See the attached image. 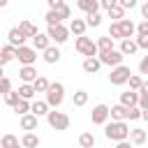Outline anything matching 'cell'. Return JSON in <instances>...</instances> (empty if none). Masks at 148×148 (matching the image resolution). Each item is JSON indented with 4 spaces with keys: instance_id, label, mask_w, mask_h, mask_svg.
I'll return each mask as SVG.
<instances>
[{
    "instance_id": "obj_30",
    "label": "cell",
    "mask_w": 148,
    "mask_h": 148,
    "mask_svg": "<svg viewBox=\"0 0 148 148\" xmlns=\"http://www.w3.org/2000/svg\"><path fill=\"white\" fill-rule=\"evenodd\" d=\"M86 23H88L90 28H99V25H102V14H99V12H90V14H86Z\"/></svg>"
},
{
    "instance_id": "obj_10",
    "label": "cell",
    "mask_w": 148,
    "mask_h": 148,
    "mask_svg": "<svg viewBox=\"0 0 148 148\" xmlns=\"http://www.w3.org/2000/svg\"><path fill=\"white\" fill-rule=\"evenodd\" d=\"M18 76H21V81H23V83H32L39 74H37V69H35L32 65H23V67L18 69Z\"/></svg>"
},
{
    "instance_id": "obj_4",
    "label": "cell",
    "mask_w": 148,
    "mask_h": 148,
    "mask_svg": "<svg viewBox=\"0 0 148 148\" xmlns=\"http://www.w3.org/2000/svg\"><path fill=\"white\" fill-rule=\"evenodd\" d=\"M46 120H49V125H51L53 130H60V132L69 127V116L62 113V111H49V113H46Z\"/></svg>"
},
{
    "instance_id": "obj_49",
    "label": "cell",
    "mask_w": 148,
    "mask_h": 148,
    "mask_svg": "<svg viewBox=\"0 0 148 148\" xmlns=\"http://www.w3.org/2000/svg\"><path fill=\"white\" fill-rule=\"evenodd\" d=\"M7 62H9V58H7V56H5V53H2V51H0V67H5V65H7Z\"/></svg>"
},
{
    "instance_id": "obj_40",
    "label": "cell",
    "mask_w": 148,
    "mask_h": 148,
    "mask_svg": "<svg viewBox=\"0 0 148 148\" xmlns=\"http://www.w3.org/2000/svg\"><path fill=\"white\" fill-rule=\"evenodd\" d=\"M16 49H18V46H14V44H5L0 51H2V53H5L9 60H14V58H16Z\"/></svg>"
},
{
    "instance_id": "obj_19",
    "label": "cell",
    "mask_w": 148,
    "mask_h": 148,
    "mask_svg": "<svg viewBox=\"0 0 148 148\" xmlns=\"http://www.w3.org/2000/svg\"><path fill=\"white\" fill-rule=\"evenodd\" d=\"M7 37H9V44H14V46H23V44H25V39H28L18 28H12Z\"/></svg>"
},
{
    "instance_id": "obj_14",
    "label": "cell",
    "mask_w": 148,
    "mask_h": 148,
    "mask_svg": "<svg viewBox=\"0 0 148 148\" xmlns=\"http://www.w3.org/2000/svg\"><path fill=\"white\" fill-rule=\"evenodd\" d=\"M99 67H102V62H99V58H97V56H92V58H86V60H83V72H86V74H97V72H99Z\"/></svg>"
},
{
    "instance_id": "obj_9",
    "label": "cell",
    "mask_w": 148,
    "mask_h": 148,
    "mask_svg": "<svg viewBox=\"0 0 148 148\" xmlns=\"http://www.w3.org/2000/svg\"><path fill=\"white\" fill-rule=\"evenodd\" d=\"M109 111H111V109H109L106 104H97V106H92V113H90L92 123H95V125H106V120L111 118Z\"/></svg>"
},
{
    "instance_id": "obj_48",
    "label": "cell",
    "mask_w": 148,
    "mask_h": 148,
    "mask_svg": "<svg viewBox=\"0 0 148 148\" xmlns=\"http://www.w3.org/2000/svg\"><path fill=\"white\" fill-rule=\"evenodd\" d=\"M46 2H49V9H56V7L65 5V0H46Z\"/></svg>"
},
{
    "instance_id": "obj_45",
    "label": "cell",
    "mask_w": 148,
    "mask_h": 148,
    "mask_svg": "<svg viewBox=\"0 0 148 148\" xmlns=\"http://www.w3.org/2000/svg\"><path fill=\"white\" fill-rule=\"evenodd\" d=\"M139 72H141V74H148V56L141 58V62H139Z\"/></svg>"
},
{
    "instance_id": "obj_13",
    "label": "cell",
    "mask_w": 148,
    "mask_h": 148,
    "mask_svg": "<svg viewBox=\"0 0 148 148\" xmlns=\"http://www.w3.org/2000/svg\"><path fill=\"white\" fill-rule=\"evenodd\" d=\"M123 56H134L136 51H139V46H136V42L132 39V37H127V39H120V49H118Z\"/></svg>"
},
{
    "instance_id": "obj_7",
    "label": "cell",
    "mask_w": 148,
    "mask_h": 148,
    "mask_svg": "<svg viewBox=\"0 0 148 148\" xmlns=\"http://www.w3.org/2000/svg\"><path fill=\"white\" fill-rule=\"evenodd\" d=\"M46 35L51 37V42H56V44H65L67 37H69V28H65L62 23H58V25H49Z\"/></svg>"
},
{
    "instance_id": "obj_51",
    "label": "cell",
    "mask_w": 148,
    "mask_h": 148,
    "mask_svg": "<svg viewBox=\"0 0 148 148\" xmlns=\"http://www.w3.org/2000/svg\"><path fill=\"white\" fill-rule=\"evenodd\" d=\"M116 148H132V146H130V143H127V139H125V141H118V143H116Z\"/></svg>"
},
{
    "instance_id": "obj_32",
    "label": "cell",
    "mask_w": 148,
    "mask_h": 148,
    "mask_svg": "<svg viewBox=\"0 0 148 148\" xmlns=\"http://www.w3.org/2000/svg\"><path fill=\"white\" fill-rule=\"evenodd\" d=\"M106 12H109V18H113V21H123V18H125V9H123L120 5H116V7L106 9Z\"/></svg>"
},
{
    "instance_id": "obj_39",
    "label": "cell",
    "mask_w": 148,
    "mask_h": 148,
    "mask_svg": "<svg viewBox=\"0 0 148 148\" xmlns=\"http://www.w3.org/2000/svg\"><path fill=\"white\" fill-rule=\"evenodd\" d=\"M141 111H143V109H141L139 104H136V106H130V109H127V120H139V118H141Z\"/></svg>"
},
{
    "instance_id": "obj_47",
    "label": "cell",
    "mask_w": 148,
    "mask_h": 148,
    "mask_svg": "<svg viewBox=\"0 0 148 148\" xmlns=\"http://www.w3.org/2000/svg\"><path fill=\"white\" fill-rule=\"evenodd\" d=\"M116 5H118V0H99V7H104V9H111Z\"/></svg>"
},
{
    "instance_id": "obj_24",
    "label": "cell",
    "mask_w": 148,
    "mask_h": 148,
    "mask_svg": "<svg viewBox=\"0 0 148 148\" xmlns=\"http://www.w3.org/2000/svg\"><path fill=\"white\" fill-rule=\"evenodd\" d=\"M18 30H21L25 37H35V35L39 32V30H37V25H35L32 21H21V23H18Z\"/></svg>"
},
{
    "instance_id": "obj_43",
    "label": "cell",
    "mask_w": 148,
    "mask_h": 148,
    "mask_svg": "<svg viewBox=\"0 0 148 148\" xmlns=\"http://www.w3.org/2000/svg\"><path fill=\"white\" fill-rule=\"evenodd\" d=\"M136 35H148V18H143V21L136 25Z\"/></svg>"
},
{
    "instance_id": "obj_44",
    "label": "cell",
    "mask_w": 148,
    "mask_h": 148,
    "mask_svg": "<svg viewBox=\"0 0 148 148\" xmlns=\"http://www.w3.org/2000/svg\"><path fill=\"white\" fill-rule=\"evenodd\" d=\"M118 5H120L123 9H134V7H136V0H118Z\"/></svg>"
},
{
    "instance_id": "obj_1",
    "label": "cell",
    "mask_w": 148,
    "mask_h": 148,
    "mask_svg": "<svg viewBox=\"0 0 148 148\" xmlns=\"http://www.w3.org/2000/svg\"><path fill=\"white\" fill-rule=\"evenodd\" d=\"M104 134H106V139H111V141H125V139L130 136V125H127L125 120H111V123H106Z\"/></svg>"
},
{
    "instance_id": "obj_16",
    "label": "cell",
    "mask_w": 148,
    "mask_h": 148,
    "mask_svg": "<svg viewBox=\"0 0 148 148\" xmlns=\"http://www.w3.org/2000/svg\"><path fill=\"white\" fill-rule=\"evenodd\" d=\"M130 139H132V143H134V146H141V143H146V141H148V134H146V130L134 127V130H130Z\"/></svg>"
},
{
    "instance_id": "obj_25",
    "label": "cell",
    "mask_w": 148,
    "mask_h": 148,
    "mask_svg": "<svg viewBox=\"0 0 148 148\" xmlns=\"http://www.w3.org/2000/svg\"><path fill=\"white\" fill-rule=\"evenodd\" d=\"M120 23V30H123V39H127V37H132L134 32H136V25L130 21V18H123V21H118Z\"/></svg>"
},
{
    "instance_id": "obj_17",
    "label": "cell",
    "mask_w": 148,
    "mask_h": 148,
    "mask_svg": "<svg viewBox=\"0 0 148 148\" xmlns=\"http://www.w3.org/2000/svg\"><path fill=\"white\" fill-rule=\"evenodd\" d=\"M76 7L86 14L90 12H99V0H76Z\"/></svg>"
},
{
    "instance_id": "obj_23",
    "label": "cell",
    "mask_w": 148,
    "mask_h": 148,
    "mask_svg": "<svg viewBox=\"0 0 148 148\" xmlns=\"http://www.w3.org/2000/svg\"><path fill=\"white\" fill-rule=\"evenodd\" d=\"M109 116H111V120H127V106L116 104V106H111Z\"/></svg>"
},
{
    "instance_id": "obj_12",
    "label": "cell",
    "mask_w": 148,
    "mask_h": 148,
    "mask_svg": "<svg viewBox=\"0 0 148 148\" xmlns=\"http://www.w3.org/2000/svg\"><path fill=\"white\" fill-rule=\"evenodd\" d=\"M32 46H35L37 51H44V49L51 46V37H49L46 32H37V35L32 37Z\"/></svg>"
},
{
    "instance_id": "obj_53",
    "label": "cell",
    "mask_w": 148,
    "mask_h": 148,
    "mask_svg": "<svg viewBox=\"0 0 148 148\" xmlns=\"http://www.w3.org/2000/svg\"><path fill=\"white\" fill-rule=\"evenodd\" d=\"M9 5V0H0V7H7Z\"/></svg>"
},
{
    "instance_id": "obj_26",
    "label": "cell",
    "mask_w": 148,
    "mask_h": 148,
    "mask_svg": "<svg viewBox=\"0 0 148 148\" xmlns=\"http://www.w3.org/2000/svg\"><path fill=\"white\" fill-rule=\"evenodd\" d=\"M44 18H46V23H49V25H58V23H62V21H65V18L60 16V12H58V9H49Z\"/></svg>"
},
{
    "instance_id": "obj_15",
    "label": "cell",
    "mask_w": 148,
    "mask_h": 148,
    "mask_svg": "<svg viewBox=\"0 0 148 148\" xmlns=\"http://www.w3.org/2000/svg\"><path fill=\"white\" fill-rule=\"evenodd\" d=\"M21 130H25V132L37 130V116L35 113H23L21 116Z\"/></svg>"
},
{
    "instance_id": "obj_33",
    "label": "cell",
    "mask_w": 148,
    "mask_h": 148,
    "mask_svg": "<svg viewBox=\"0 0 148 148\" xmlns=\"http://www.w3.org/2000/svg\"><path fill=\"white\" fill-rule=\"evenodd\" d=\"M97 49H99V51H111V49H113V39H111L109 35L99 37V39H97Z\"/></svg>"
},
{
    "instance_id": "obj_21",
    "label": "cell",
    "mask_w": 148,
    "mask_h": 148,
    "mask_svg": "<svg viewBox=\"0 0 148 148\" xmlns=\"http://www.w3.org/2000/svg\"><path fill=\"white\" fill-rule=\"evenodd\" d=\"M58 60H60V51H58V46H49V49H44V62L56 65Z\"/></svg>"
},
{
    "instance_id": "obj_20",
    "label": "cell",
    "mask_w": 148,
    "mask_h": 148,
    "mask_svg": "<svg viewBox=\"0 0 148 148\" xmlns=\"http://www.w3.org/2000/svg\"><path fill=\"white\" fill-rule=\"evenodd\" d=\"M21 146H23V148H37V146H39V136H37L35 132H25V134L21 136Z\"/></svg>"
},
{
    "instance_id": "obj_42",
    "label": "cell",
    "mask_w": 148,
    "mask_h": 148,
    "mask_svg": "<svg viewBox=\"0 0 148 148\" xmlns=\"http://www.w3.org/2000/svg\"><path fill=\"white\" fill-rule=\"evenodd\" d=\"M136 46L139 49H148V35H136Z\"/></svg>"
},
{
    "instance_id": "obj_18",
    "label": "cell",
    "mask_w": 148,
    "mask_h": 148,
    "mask_svg": "<svg viewBox=\"0 0 148 148\" xmlns=\"http://www.w3.org/2000/svg\"><path fill=\"white\" fill-rule=\"evenodd\" d=\"M86 28H88V23H86L83 18H72V21H69V32H74L76 37H81V35L86 32Z\"/></svg>"
},
{
    "instance_id": "obj_56",
    "label": "cell",
    "mask_w": 148,
    "mask_h": 148,
    "mask_svg": "<svg viewBox=\"0 0 148 148\" xmlns=\"http://www.w3.org/2000/svg\"><path fill=\"white\" fill-rule=\"evenodd\" d=\"M146 134H148V130H146Z\"/></svg>"
},
{
    "instance_id": "obj_22",
    "label": "cell",
    "mask_w": 148,
    "mask_h": 148,
    "mask_svg": "<svg viewBox=\"0 0 148 148\" xmlns=\"http://www.w3.org/2000/svg\"><path fill=\"white\" fill-rule=\"evenodd\" d=\"M49 109H51V106H49V102H39V99H37V102H32V104H30V113H35L37 118H39V116H46V113H49Z\"/></svg>"
},
{
    "instance_id": "obj_36",
    "label": "cell",
    "mask_w": 148,
    "mask_h": 148,
    "mask_svg": "<svg viewBox=\"0 0 148 148\" xmlns=\"http://www.w3.org/2000/svg\"><path fill=\"white\" fill-rule=\"evenodd\" d=\"M88 104V92L86 90H76L74 92V106H86Z\"/></svg>"
},
{
    "instance_id": "obj_35",
    "label": "cell",
    "mask_w": 148,
    "mask_h": 148,
    "mask_svg": "<svg viewBox=\"0 0 148 148\" xmlns=\"http://www.w3.org/2000/svg\"><path fill=\"white\" fill-rule=\"evenodd\" d=\"M109 37H111V39H123V30H120V23H118V21H113V23L109 25Z\"/></svg>"
},
{
    "instance_id": "obj_38",
    "label": "cell",
    "mask_w": 148,
    "mask_h": 148,
    "mask_svg": "<svg viewBox=\"0 0 148 148\" xmlns=\"http://www.w3.org/2000/svg\"><path fill=\"white\" fill-rule=\"evenodd\" d=\"M21 99V95H18V90H9L7 95H5V102H7V106H14L16 102Z\"/></svg>"
},
{
    "instance_id": "obj_5",
    "label": "cell",
    "mask_w": 148,
    "mask_h": 148,
    "mask_svg": "<svg viewBox=\"0 0 148 148\" xmlns=\"http://www.w3.org/2000/svg\"><path fill=\"white\" fill-rule=\"evenodd\" d=\"M130 76H132V72H130L127 65H116V67L111 69V74H109V79H111L113 86H123V83H127Z\"/></svg>"
},
{
    "instance_id": "obj_41",
    "label": "cell",
    "mask_w": 148,
    "mask_h": 148,
    "mask_svg": "<svg viewBox=\"0 0 148 148\" xmlns=\"http://www.w3.org/2000/svg\"><path fill=\"white\" fill-rule=\"evenodd\" d=\"M9 90H12V81H9L7 76H2V79H0V95H7Z\"/></svg>"
},
{
    "instance_id": "obj_54",
    "label": "cell",
    "mask_w": 148,
    "mask_h": 148,
    "mask_svg": "<svg viewBox=\"0 0 148 148\" xmlns=\"http://www.w3.org/2000/svg\"><path fill=\"white\" fill-rule=\"evenodd\" d=\"M2 76H5V74H2V67H0V79H2Z\"/></svg>"
},
{
    "instance_id": "obj_11",
    "label": "cell",
    "mask_w": 148,
    "mask_h": 148,
    "mask_svg": "<svg viewBox=\"0 0 148 148\" xmlns=\"http://www.w3.org/2000/svg\"><path fill=\"white\" fill-rule=\"evenodd\" d=\"M120 104L123 106H136L139 104V90H127V92H120Z\"/></svg>"
},
{
    "instance_id": "obj_46",
    "label": "cell",
    "mask_w": 148,
    "mask_h": 148,
    "mask_svg": "<svg viewBox=\"0 0 148 148\" xmlns=\"http://www.w3.org/2000/svg\"><path fill=\"white\" fill-rule=\"evenodd\" d=\"M56 9H58V12H60V16H62V18H69V14H72V12H69V7H67V5H60V7H56Z\"/></svg>"
},
{
    "instance_id": "obj_50",
    "label": "cell",
    "mask_w": 148,
    "mask_h": 148,
    "mask_svg": "<svg viewBox=\"0 0 148 148\" xmlns=\"http://www.w3.org/2000/svg\"><path fill=\"white\" fill-rule=\"evenodd\" d=\"M141 16H143V18H148V2H143V5H141Z\"/></svg>"
},
{
    "instance_id": "obj_6",
    "label": "cell",
    "mask_w": 148,
    "mask_h": 148,
    "mask_svg": "<svg viewBox=\"0 0 148 148\" xmlns=\"http://www.w3.org/2000/svg\"><path fill=\"white\" fill-rule=\"evenodd\" d=\"M97 58H99V62L102 65H109V67H116V65H123V53L120 51H116V49H111V51H99L97 53Z\"/></svg>"
},
{
    "instance_id": "obj_8",
    "label": "cell",
    "mask_w": 148,
    "mask_h": 148,
    "mask_svg": "<svg viewBox=\"0 0 148 148\" xmlns=\"http://www.w3.org/2000/svg\"><path fill=\"white\" fill-rule=\"evenodd\" d=\"M16 58H18V62L21 65H32L35 60H37V49L35 46H18L16 49Z\"/></svg>"
},
{
    "instance_id": "obj_55",
    "label": "cell",
    "mask_w": 148,
    "mask_h": 148,
    "mask_svg": "<svg viewBox=\"0 0 148 148\" xmlns=\"http://www.w3.org/2000/svg\"><path fill=\"white\" fill-rule=\"evenodd\" d=\"M12 148H21V143H18V146H12Z\"/></svg>"
},
{
    "instance_id": "obj_31",
    "label": "cell",
    "mask_w": 148,
    "mask_h": 148,
    "mask_svg": "<svg viewBox=\"0 0 148 148\" xmlns=\"http://www.w3.org/2000/svg\"><path fill=\"white\" fill-rule=\"evenodd\" d=\"M32 86H35V90H37V92H46V90H49V86H51V81H49L46 76H37V79L32 81Z\"/></svg>"
},
{
    "instance_id": "obj_27",
    "label": "cell",
    "mask_w": 148,
    "mask_h": 148,
    "mask_svg": "<svg viewBox=\"0 0 148 148\" xmlns=\"http://www.w3.org/2000/svg\"><path fill=\"white\" fill-rule=\"evenodd\" d=\"M35 92H37V90H35V86H32V83H21V88H18V95H21L23 99H32V97H35Z\"/></svg>"
},
{
    "instance_id": "obj_52",
    "label": "cell",
    "mask_w": 148,
    "mask_h": 148,
    "mask_svg": "<svg viewBox=\"0 0 148 148\" xmlns=\"http://www.w3.org/2000/svg\"><path fill=\"white\" fill-rule=\"evenodd\" d=\"M141 118H143V120L148 123V109H143V111H141Z\"/></svg>"
},
{
    "instance_id": "obj_2",
    "label": "cell",
    "mask_w": 148,
    "mask_h": 148,
    "mask_svg": "<svg viewBox=\"0 0 148 148\" xmlns=\"http://www.w3.org/2000/svg\"><path fill=\"white\" fill-rule=\"evenodd\" d=\"M62 99H65V86H62L60 81L51 83L49 90H46V102H49V106H51V109H58V106L62 104Z\"/></svg>"
},
{
    "instance_id": "obj_34",
    "label": "cell",
    "mask_w": 148,
    "mask_h": 148,
    "mask_svg": "<svg viewBox=\"0 0 148 148\" xmlns=\"http://www.w3.org/2000/svg\"><path fill=\"white\" fill-rule=\"evenodd\" d=\"M21 141H18V136H14V134H5L2 139H0V146L2 148H12V146H18Z\"/></svg>"
},
{
    "instance_id": "obj_28",
    "label": "cell",
    "mask_w": 148,
    "mask_h": 148,
    "mask_svg": "<svg viewBox=\"0 0 148 148\" xmlns=\"http://www.w3.org/2000/svg\"><path fill=\"white\" fill-rule=\"evenodd\" d=\"M30 104H32L30 99H23V97H21V99H18V102H16L12 109H14L18 116H23V113H30Z\"/></svg>"
},
{
    "instance_id": "obj_37",
    "label": "cell",
    "mask_w": 148,
    "mask_h": 148,
    "mask_svg": "<svg viewBox=\"0 0 148 148\" xmlns=\"http://www.w3.org/2000/svg\"><path fill=\"white\" fill-rule=\"evenodd\" d=\"M127 83H130V90H139V88H141V86H143V79H141V76H139V74H132V76H130V81H127Z\"/></svg>"
},
{
    "instance_id": "obj_3",
    "label": "cell",
    "mask_w": 148,
    "mask_h": 148,
    "mask_svg": "<svg viewBox=\"0 0 148 148\" xmlns=\"http://www.w3.org/2000/svg\"><path fill=\"white\" fill-rule=\"evenodd\" d=\"M76 51L81 53V56H86V58H92V56H97L99 53V49H97V44L90 39V37H76Z\"/></svg>"
},
{
    "instance_id": "obj_29",
    "label": "cell",
    "mask_w": 148,
    "mask_h": 148,
    "mask_svg": "<svg viewBox=\"0 0 148 148\" xmlns=\"http://www.w3.org/2000/svg\"><path fill=\"white\" fill-rule=\"evenodd\" d=\"M79 146H81V148H92V146H95V134H92V132H83V134L79 136Z\"/></svg>"
}]
</instances>
